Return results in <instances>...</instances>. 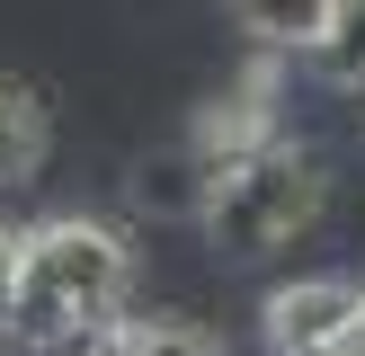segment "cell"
Returning <instances> with one entry per match:
<instances>
[{
  "label": "cell",
  "instance_id": "obj_1",
  "mask_svg": "<svg viewBox=\"0 0 365 356\" xmlns=\"http://www.w3.org/2000/svg\"><path fill=\"white\" fill-rule=\"evenodd\" d=\"M125 294H134V249H125V231L89 223V214H53V223L27 231V276H18L9 330L27 338V347H71V338L98 347V338L116 330Z\"/></svg>",
  "mask_w": 365,
  "mask_h": 356
},
{
  "label": "cell",
  "instance_id": "obj_2",
  "mask_svg": "<svg viewBox=\"0 0 365 356\" xmlns=\"http://www.w3.org/2000/svg\"><path fill=\"white\" fill-rule=\"evenodd\" d=\"M321 196H330L321 160L303 142H267L259 160H241L232 178L205 187V214L196 223H205V241L223 258H267V249H294L321 223Z\"/></svg>",
  "mask_w": 365,
  "mask_h": 356
},
{
  "label": "cell",
  "instance_id": "obj_3",
  "mask_svg": "<svg viewBox=\"0 0 365 356\" xmlns=\"http://www.w3.org/2000/svg\"><path fill=\"white\" fill-rule=\"evenodd\" d=\"M356 320H365V285L303 276V285H277L267 294V347L277 356H348Z\"/></svg>",
  "mask_w": 365,
  "mask_h": 356
},
{
  "label": "cell",
  "instance_id": "obj_4",
  "mask_svg": "<svg viewBox=\"0 0 365 356\" xmlns=\"http://www.w3.org/2000/svg\"><path fill=\"white\" fill-rule=\"evenodd\" d=\"M53 152V116L27 80H0V187H27Z\"/></svg>",
  "mask_w": 365,
  "mask_h": 356
},
{
  "label": "cell",
  "instance_id": "obj_5",
  "mask_svg": "<svg viewBox=\"0 0 365 356\" xmlns=\"http://www.w3.org/2000/svg\"><path fill=\"white\" fill-rule=\"evenodd\" d=\"M232 18L259 53H312L330 27V0H232Z\"/></svg>",
  "mask_w": 365,
  "mask_h": 356
},
{
  "label": "cell",
  "instance_id": "obj_6",
  "mask_svg": "<svg viewBox=\"0 0 365 356\" xmlns=\"http://www.w3.org/2000/svg\"><path fill=\"white\" fill-rule=\"evenodd\" d=\"M303 63L330 89H365V0H330V27H321V45Z\"/></svg>",
  "mask_w": 365,
  "mask_h": 356
},
{
  "label": "cell",
  "instance_id": "obj_7",
  "mask_svg": "<svg viewBox=\"0 0 365 356\" xmlns=\"http://www.w3.org/2000/svg\"><path fill=\"white\" fill-rule=\"evenodd\" d=\"M81 356H214L196 330H178V320H116V330L98 338V347H81Z\"/></svg>",
  "mask_w": 365,
  "mask_h": 356
},
{
  "label": "cell",
  "instance_id": "obj_8",
  "mask_svg": "<svg viewBox=\"0 0 365 356\" xmlns=\"http://www.w3.org/2000/svg\"><path fill=\"white\" fill-rule=\"evenodd\" d=\"M18 276H27V231L0 214V330H9V312H18Z\"/></svg>",
  "mask_w": 365,
  "mask_h": 356
},
{
  "label": "cell",
  "instance_id": "obj_9",
  "mask_svg": "<svg viewBox=\"0 0 365 356\" xmlns=\"http://www.w3.org/2000/svg\"><path fill=\"white\" fill-rule=\"evenodd\" d=\"M348 356H365V320H356V338H348Z\"/></svg>",
  "mask_w": 365,
  "mask_h": 356
}]
</instances>
